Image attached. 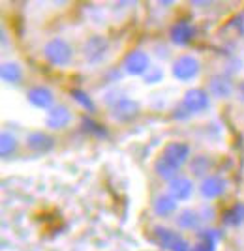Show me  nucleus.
<instances>
[{
  "mask_svg": "<svg viewBox=\"0 0 244 251\" xmlns=\"http://www.w3.org/2000/svg\"><path fill=\"white\" fill-rule=\"evenodd\" d=\"M42 54L47 64H51L54 68H66L74 60V47L68 40L54 36L43 43Z\"/></svg>",
  "mask_w": 244,
  "mask_h": 251,
  "instance_id": "f257e3e1",
  "label": "nucleus"
},
{
  "mask_svg": "<svg viewBox=\"0 0 244 251\" xmlns=\"http://www.w3.org/2000/svg\"><path fill=\"white\" fill-rule=\"evenodd\" d=\"M201 74V60L193 54H179L171 64V75L179 83H190L195 81Z\"/></svg>",
  "mask_w": 244,
  "mask_h": 251,
  "instance_id": "f03ea898",
  "label": "nucleus"
},
{
  "mask_svg": "<svg viewBox=\"0 0 244 251\" xmlns=\"http://www.w3.org/2000/svg\"><path fill=\"white\" fill-rule=\"evenodd\" d=\"M150 68H152L150 54L143 49H132L124 54L120 62V70L124 72V75H130V77H143Z\"/></svg>",
  "mask_w": 244,
  "mask_h": 251,
  "instance_id": "7ed1b4c3",
  "label": "nucleus"
},
{
  "mask_svg": "<svg viewBox=\"0 0 244 251\" xmlns=\"http://www.w3.org/2000/svg\"><path fill=\"white\" fill-rule=\"evenodd\" d=\"M154 238L158 246L165 251H191V246L182 236L179 230H173L169 227H154Z\"/></svg>",
  "mask_w": 244,
  "mask_h": 251,
  "instance_id": "20e7f679",
  "label": "nucleus"
},
{
  "mask_svg": "<svg viewBox=\"0 0 244 251\" xmlns=\"http://www.w3.org/2000/svg\"><path fill=\"white\" fill-rule=\"evenodd\" d=\"M109 54V40L102 34H92L85 43H83V58L90 66L106 62Z\"/></svg>",
  "mask_w": 244,
  "mask_h": 251,
  "instance_id": "39448f33",
  "label": "nucleus"
},
{
  "mask_svg": "<svg viewBox=\"0 0 244 251\" xmlns=\"http://www.w3.org/2000/svg\"><path fill=\"white\" fill-rule=\"evenodd\" d=\"M181 105L186 109V113L190 116L203 115L205 111H209L211 107V96L205 88H188L181 100Z\"/></svg>",
  "mask_w": 244,
  "mask_h": 251,
  "instance_id": "423d86ee",
  "label": "nucleus"
},
{
  "mask_svg": "<svg viewBox=\"0 0 244 251\" xmlns=\"http://www.w3.org/2000/svg\"><path fill=\"white\" fill-rule=\"evenodd\" d=\"M141 115V105H139L137 100L130 98V96H124L120 98L117 103L109 109V116L118 122V124H130L134 122L137 116Z\"/></svg>",
  "mask_w": 244,
  "mask_h": 251,
  "instance_id": "0eeeda50",
  "label": "nucleus"
},
{
  "mask_svg": "<svg viewBox=\"0 0 244 251\" xmlns=\"http://www.w3.org/2000/svg\"><path fill=\"white\" fill-rule=\"evenodd\" d=\"M191 150H190V145L188 143H182V141H169L163 150H162V154L160 156L163 157L165 161H169L171 165H175L177 169H181L182 165H186L188 161H190L191 157Z\"/></svg>",
  "mask_w": 244,
  "mask_h": 251,
  "instance_id": "6e6552de",
  "label": "nucleus"
},
{
  "mask_svg": "<svg viewBox=\"0 0 244 251\" xmlns=\"http://www.w3.org/2000/svg\"><path fill=\"white\" fill-rule=\"evenodd\" d=\"M27 101L40 111H49L51 107H54V92L49 86L43 84H34L27 90Z\"/></svg>",
  "mask_w": 244,
  "mask_h": 251,
  "instance_id": "1a4fd4ad",
  "label": "nucleus"
},
{
  "mask_svg": "<svg viewBox=\"0 0 244 251\" xmlns=\"http://www.w3.org/2000/svg\"><path fill=\"white\" fill-rule=\"evenodd\" d=\"M72 120H74L72 111L62 103H56L45 113V127L51 131H60L64 127H68Z\"/></svg>",
  "mask_w": 244,
  "mask_h": 251,
  "instance_id": "9d476101",
  "label": "nucleus"
},
{
  "mask_svg": "<svg viewBox=\"0 0 244 251\" xmlns=\"http://www.w3.org/2000/svg\"><path fill=\"white\" fill-rule=\"evenodd\" d=\"M207 92L214 100H227L231 98L235 92V83L231 81V77L225 74H216L209 79L207 84Z\"/></svg>",
  "mask_w": 244,
  "mask_h": 251,
  "instance_id": "9b49d317",
  "label": "nucleus"
},
{
  "mask_svg": "<svg viewBox=\"0 0 244 251\" xmlns=\"http://www.w3.org/2000/svg\"><path fill=\"white\" fill-rule=\"evenodd\" d=\"M199 195H201L205 201H214L218 197H222L227 189V180L220 175H209L207 178H203L199 182Z\"/></svg>",
  "mask_w": 244,
  "mask_h": 251,
  "instance_id": "f8f14e48",
  "label": "nucleus"
},
{
  "mask_svg": "<svg viewBox=\"0 0 244 251\" xmlns=\"http://www.w3.org/2000/svg\"><path fill=\"white\" fill-rule=\"evenodd\" d=\"M195 38V26L186 19L173 23L169 28V42L175 47H186Z\"/></svg>",
  "mask_w": 244,
  "mask_h": 251,
  "instance_id": "ddd939ff",
  "label": "nucleus"
},
{
  "mask_svg": "<svg viewBox=\"0 0 244 251\" xmlns=\"http://www.w3.org/2000/svg\"><path fill=\"white\" fill-rule=\"evenodd\" d=\"M193 191H195V186H193V180L190 176H181L179 175L177 178H173L171 182H167V193L177 202L190 201Z\"/></svg>",
  "mask_w": 244,
  "mask_h": 251,
  "instance_id": "4468645a",
  "label": "nucleus"
},
{
  "mask_svg": "<svg viewBox=\"0 0 244 251\" xmlns=\"http://www.w3.org/2000/svg\"><path fill=\"white\" fill-rule=\"evenodd\" d=\"M25 145L34 154H47L54 148V139L45 131H30L25 137Z\"/></svg>",
  "mask_w": 244,
  "mask_h": 251,
  "instance_id": "2eb2a0df",
  "label": "nucleus"
},
{
  "mask_svg": "<svg viewBox=\"0 0 244 251\" xmlns=\"http://www.w3.org/2000/svg\"><path fill=\"white\" fill-rule=\"evenodd\" d=\"M150 208H152V214H154L156 218H171V216L177 214L179 202L173 199L169 193H160V195L154 197Z\"/></svg>",
  "mask_w": 244,
  "mask_h": 251,
  "instance_id": "dca6fc26",
  "label": "nucleus"
},
{
  "mask_svg": "<svg viewBox=\"0 0 244 251\" xmlns=\"http://www.w3.org/2000/svg\"><path fill=\"white\" fill-rule=\"evenodd\" d=\"M188 167H190L191 176L203 180V178L209 176V173L213 171L214 161L209 154H197V156H193L190 161H188Z\"/></svg>",
  "mask_w": 244,
  "mask_h": 251,
  "instance_id": "f3484780",
  "label": "nucleus"
},
{
  "mask_svg": "<svg viewBox=\"0 0 244 251\" xmlns=\"http://www.w3.org/2000/svg\"><path fill=\"white\" fill-rule=\"evenodd\" d=\"M201 216L193 208H182L177 214V227L181 230H199L201 227Z\"/></svg>",
  "mask_w": 244,
  "mask_h": 251,
  "instance_id": "a211bd4d",
  "label": "nucleus"
},
{
  "mask_svg": "<svg viewBox=\"0 0 244 251\" xmlns=\"http://www.w3.org/2000/svg\"><path fill=\"white\" fill-rule=\"evenodd\" d=\"M23 66L19 62H13V60H6L0 66V77L6 84H19L23 81Z\"/></svg>",
  "mask_w": 244,
  "mask_h": 251,
  "instance_id": "6ab92c4d",
  "label": "nucleus"
},
{
  "mask_svg": "<svg viewBox=\"0 0 244 251\" xmlns=\"http://www.w3.org/2000/svg\"><path fill=\"white\" fill-rule=\"evenodd\" d=\"M222 221L225 227H241L244 223V202L239 201L231 204L227 210H223L222 214Z\"/></svg>",
  "mask_w": 244,
  "mask_h": 251,
  "instance_id": "aec40b11",
  "label": "nucleus"
},
{
  "mask_svg": "<svg viewBox=\"0 0 244 251\" xmlns=\"http://www.w3.org/2000/svg\"><path fill=\"white\" fill-rule=\"evenodd\" d=\"M17 150H19V139L11 131H2L0 133V156L8 159V157L15 156Z\"/></svg>",
  "mask_w": 244,
  "mask_h": 251,
  "instance_id": "412c9836",
  "label": "nucleus"
},
{
  "mask_svg": "<svg viewBox=\"0 0 244 251\" xmlns=\"http://www.w3.org/2000/svg\"><path fill=\"white\" fill-rule=\"evenodd\" d=\"M179 171L181 169L171 165L169 161H165L162 156H158L154 159V173H156V176H160L162 180H165V182H171L173 178L179 176Z\"/></svg>",
  "mask_w": 244,
  "mask_h": 251,
  "instance_id": "4be33fe9",
  "label": "nucleus"
},
{
  "mask_svg": "<svg viewBox=\"0 0 244 251\" xmlns=\"http://www.w3.org/2000/svg\"><path fill=\"white\" fill-rule=\"evenodd\" d=\"M70 98L74 100V103H77L83 111H86V113H96V103L94 100H92V96L88 94L86 90H83V88H72L70 90Z\"/></svg>",
  "mask_w": 244,
  "mask_h": 251,
  "instance_id": "5701e85b",
  "label": "nucleus"
},
{
  "mask_svg": "<svg viewBox=\"0 0 244 251\" xmlns=\"http://www.w3.org/2000/svg\"><path fill=\"white\" fill-rule=\"evenodd\" d=\"M81 126H83V129H85L86 133H90V135H94V137H100V139H106V137L109 135V131L106 129V126L100 124V122H96V120H92L90 116H83Z\"/></svg>",
  "mask_w": 244,
  "mask_h": 251,
  "instance_id": "b1692460",
  "label": "nucleus"
},
{
  "mask_svg": "<svg viewBox=\"0 0 244 251\" xmlns=\"http://www.w3.org/2000/svg\"><path fill=\"white\" fill-rule=\"evenodd\" d=\"M163 81V70L162 66H152L147 74L143 75V83L145 84H158Z\"/></svg>",
  "mask_w": 244,
  "mask_h": 251,
  "instance_id": "393cba45",
  "label": "nucleus"
},
{
  "mask_svg": "<svg viewBox=\"0 0 244 251\" xmlns=\"http://www.w3.org/2000/svg\"><path fill=\"white\" fill-rule=\"evenodd\" d=\"M120 98H124V94H122L120 90H115V88H111V90H107L106 94H104V98H102V101H104V103H106L107 107L111 109V107H113V105L117 103V101L120 100Z\"/></svg>",
  "mask_w": 244,
  "mask_h": 251,
  "instance_id": "a878e982",
  "label": "nucleus"
},
{
  "mask_svg": "<svg viewBox=\"0 0 244 251\" xmlns=\"http://www.w3.org/2000/svg\"><path fill=\"white\" fill-rule=\"evenodd\" d=\"M231 26L241 38H244V8L239 13H235V17L231 19Z\"/></svg>",
  "mask_w": 244,
  "mask_h": 251,
  "instance_id": "bb28decb",
  "label": "nucleus"
},
{
  "mask_svg": "<svg viewBox=\"0 0 244 251\" xmlns=\"http://www.w3.org/2000/svg\"><path fill=\"white\" fill-rule=\"evenodd\" d=\"M197 212H199V216H201L203 223H211V221L216 218V210H214V206H211L209 202H205Z\"/></svg>",
  "mask_w": 244,
  "mask_h": 251,
  "instance_id": "cd10ccee",
  "label": "nucleus"
},
{
  "mask_svg": "<svg viewBox=\"0 0 244 251\" xmlns=\"http://www.w3.org/2000/svg\"><path fill=\"white\" fill-rule=\"evenodd\" d=\"M154 54L158 56L160 60H167L171 56V51H169V47L167 45H163V43H156L154 45Z\"/></svg>",
  "mask_w": 244,
  "mask_h": 251,
  "instance_id": "c85d7f7f",
  "label": "nucleus"
},
{
  "mask_svg": "<svg viewBox=\"0 0 244 251\" xmlns=\"http://www.w3.org/2000/svg\"><path fill=\"white\" fill-rule=\"evenodd\" d=\"M241 70H243V62H241L239 58H235V60H229V62H227V68H225V72H227V74L225 75H229V77H231L233 74H239Z\"/></svg>",
  "mask_w": 244,
  "mask_h": 251,
  "instance_id": "c756f323",
  "label": "nucleus"
},
{
  "mask_svg": "<svg viewBox=\"0 0 244 251\" xmlns=\"http://www.w3.org/2000/svg\"><path fill=\"white\" fill-rule=\"evenodd\" d=\"M173 118H175V120H188V118H190V115H188V113H186V109L179 103V107L173 111Z\"/></svg>",
  "mask_w": 244,
  "mask_h": 251,
  "instance_id": "7c9ffc66",
  "label": "nucleus"
},
{
  "mask_svg": "<svg viewBox=\"0 0 244 251\" xmlns=\"http://www.w3.org/2000/svg\"><path fill=\"white\" fill-rule=\"evenodd\" d=\"M237 98H239L241 103H244V81H241V83L237 84Z\"/></svg>",
  "mask_w": 244,
  "mask_h": 251,
  "instance_id": "2f4dec72",
  "label": "nucleus"
}]
</instances>
